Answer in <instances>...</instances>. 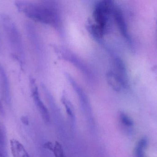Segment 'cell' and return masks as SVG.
I'll return each instance as SVG.
<instances>
[{"label": "cell", "mask_w": 157, "mask_h": 157, "mask_svg": "<svg viewBox=\"0 0 157 157\" xmlns=\"http://www.w3.org/2000/svg\"><path fill=\"white\" fill-rule=\"evenodd\" d=\"M17 8L34 21L56 26L59 18L55 8L46 3H34L26 1L15 2Z\"/></svg>", "instance_id": "6da1fadb"}, {"label": "cell", "mask_w": 157, "mask_h": 157, "mask_svg": "<svg viewBox=\"0 0 157 157\" xmlns=\"http://www.w3.org/2000/svg\"><path fill=\"white\" fill-rule=\"evenodd\" d=\"M113 6L111 1H103L97 4L94 8L93 23L89 25V29L90 33L97 39L102 38L106 32Z\"/></svg>", "instance_id": "7a4b0ae2"}, {"label": "cell", "mask_w": 157, "mask_h": 157, "mask_svg": "<svg viewBox=\"0 0 157 157\" xmlns=\"http://www.w3.org/2000/svg\"><path fill=\"white\" fill-rule=\"evenodd\" d=\"M1 21L12 49L20 56H24L23 40L21 34L16 25L10 17L5 14L1 15Z\"/></svg>", "instance_id": "3957f363"}, {"label": "cell", "mask_w": 157, "mask_h": 157, "mask_svg": "<svg viewBox=\"0 0 157 157\" xmlns=\"http://www.w3.org/2000/svg\"><path fill=\"white\" fill-rule=\"evenodd\" d=\"M112 14L115 19V22L120 30V32L123 37L126 40V41L129 44V46L131 47V49H132V41L128 32L127 25L121 10L119 7L113 5Z\"/></svg>", "instance_id": "277c9868"}, {"label": "cell", "mask_w": 157, "mask_h": 157, "mask_svg": "<svg viewBox=\"0 0 157 157\" xmlns=\"http://www.w3.org/2000/svg\"><path fill=\"white\" fill-rule=\"evenodd\" d=\"M0 89L2 98L8 106L11 105V94L10 83L3 66L0 64Z\"/></svg>", "instance_id": "5b68a950"}, {"label": "cell", "mask_w": 157, "mask_h": 157, "mask_svg": "<svg viewBox=\"0 0 157 157\" xmlns=\"http://www.w3.org/2000/svg\"><path fill=\"white\" fill-rule=\"evenodd\" d=\"M106 78L109 84L115 91L120 92L123 89L128 88L129 84H127L115 71H108Z\"/></svg>", "instance_id": "8992f818"}, {"label": "cell", "mask_w": 157, "mask_h": 157, "mask_svg": "<svg viewBox=\"0 0 157 157\" xmlns=\"http://www.w3.org/2000/svg\"><path fill=\"white\" fill-rule=\"evenodd\" d=\"M30 82H31V88H32V96H33L34 102L37 108L39 110L44 120L46 122H48L50 119L48 111L40 99L38 89L35 81L33 79H32L30 81Z\"/></svg>", "instance_id": "52a82bcc"}, {"label": "cell", "mask_w": 157, "mask_h": 157, "mask_svg": "<svg viewBox=\"0 0 157 157\" xmlns=\"http://www.w3.org/2000/svg\"><path fill=\"white\" fill-rule=\"evenodd\" d=\"M10 147L13 157H30L24 146L17 140H11Z\"/></svg>", "instance_id": "ba28073f"}, {"label": "cell", "mask_w": 157, "mask_h": 157, "mask_svg": "<svg viewBox=\"0 0 157 157\" xmlns=\"http://www.w3.org/2000/svg\"><path fill=\"white\" fill-rule=\"evenodd\" d=\"M148 141L146 138H143L139 140L135 149L136 157H146L145 150Z\"/></svg>", "instance_id": "9c48e42d"}, {"label": "cell", "mask_w": 157, "mask_h": 157, "mask_svg": "<svg viewBox=\"0 0 157 157\" xmlns=\"http://www.w3.org/2000/svg\"><path fill=\"white\" fill-rule=\"evenodd\" d=\"M0 150L7 157L6 152V135L3 126L0 124Z\"/></svg>", "instance_id": "30bf717a"}, {"label": "cell", "mask_w": 157, "mask_h": 157, "mask_svg": "<svg viewBox=\"0 0 157 157\" xmlns=\"http://www.w3.org/2000/svg\"><path fill=\"white\" fill-rule=\"evenodd\" d=\"M62 100L63 103L64 104L65 108H66V112H67V114H68L69 117L71 118V120H72V121H74V112L73 108L71 102L69 100H67L64 97L63 98Z\"/></svg>", "instance_id": "8fae6325"}, {"label": "cell", "mask_w": 157, "mask_h": 157, "mask_svg": "<svg viewBox=\"0 0 157 157\" xmlns=\"http://www.w3.org/2000/svg\"><path fill=\"white\" fill-rule=\"evenodd\" d=\"M120 119L121 123L125 127H132L133 126L134 122L125 113L121 112L120 114Z\"/></svg>", "instance_id": "7c38bea8"}, {"label": "cell", "mask_w": 157, "mask_h": 157, "mask_svg": "<svg viewBox=\"0 0 157 157\" xmlns=\"http://www.w3.org/2000/svg\"><path fill=\"white\" fill-rule=\"evenodd\" d=\"M53 152H54V155L56 157H65L62 147H56L54 149Z\"/></svg>", "instance_id": "4fadbf2b"}, {"label": "cell", "mask_w": 157, "mask_h": 157, "mask_svg": "<svg viewBox=\"0 0 157 157\" xmlns=\"http://www.w3.org/2000/svg\"><path fill=\"white\" fill-rule=\"evenodd\" d=\"M0 113L2 116H4L5 115L4 110V108L3 107L2 104L1 100H0Z\"/></svg>", "instance_id": "5bb4252c"}, {"label": "cell", "mask_w": 157, "mask_h": 157, "mask_svg": "<svg viewBox=\"0 0 157 157\" xmlns=\"http://www.w3.org/2000/svg\"><path fill=\"white\" fill-rule=\"evenodd\" d=\"M0 157H7L3 154L2 152L1 151V150H0Z\"/></svg>", "instance_id": "9a60e30c"}]
</instances>
